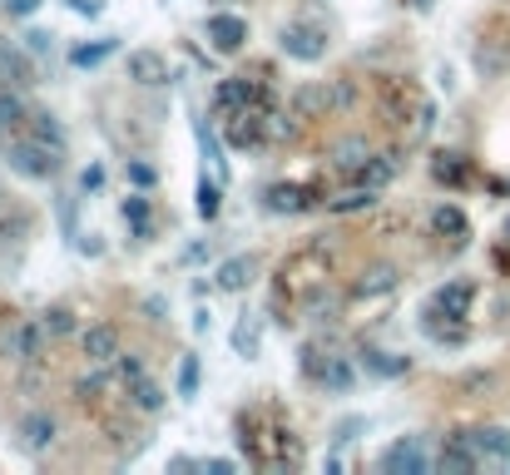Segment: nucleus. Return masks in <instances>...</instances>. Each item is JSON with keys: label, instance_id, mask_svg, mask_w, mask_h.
Returning a JSON list of instances; mask_svg holds the SVG:
<instances>
[{"label": "nucleus", "instance_id": "f257e3e1", "mask_svg": "<svg viewBox=\"0 0 510 475\" xmlns=\"http://www.w3.org/2000/svg\"><path fill=\"white\" fill-rule=\"evenodd\" d=\"M10 168L15 174H25V178H55L60 174V149L55 144H45V139H15V149H10Z\"/></svg>", "mask_w": 510, "mask_h": 475}, {"label": "nucleus", "instance_id": "f03ea898", "mask_svg": "<svg viewBox=\"0 0 510 475\" xmlns=\"http://www.w3.org/2000/svg\"><path fill=\"white\" fill-rule=\"evenodd\" d=\"M283 55L288 60H303V65H317V60L327 55V30L322 25H288L278 35Z\"/></svg>", "mask_w": 510, "mask_h": 475}, {"label": "nucleus", "instance_id": "7ed1b4c3", "mask_svg": "<svg viewBox=\"0 0 510 475\" xmlns=\"http://www.w3.org/2000/svg\"><path fill=\"white\" fill-rule=\"evenodd\" d=\"M471 302H476V282L471 278H451L446 288H437V298L427 302V312L446 317V322H461V317L471 312Z\"/></svg>", "mask_w": 510, "mask_h": 475}, {"label": "nucleus", "instance_id": "20e7f679", "mask_svg": "<svg viewBox=\"0 0 510 475\" xmlns=\"http://www.w3.org/2000/svg\"><path fill=\"white\" fill-rule=\"evenodd\" d=\"M381 470L387 475H421V470H431L427 451H421V436H401L397 446L381 456Z\"/></svg>", "mask_w": 510, "mask_h": 475}, {"label": "nucleus", "instance_id": "39448f33", "mask_svg": "<svg viewBox=\"0 0 510 475\" xmlns=\"http://www.w3.org/2000/svg\"><path fill=\"white\" fill-rule=\"evenodd\" d=\"M407 109H421L417 84H407V80H387V84H381V119L401 129V124H407Z\"/></svg>", "mask_w": 510, "mask_h": 475}, {"label": "nucleus", "instance_id": "423d86ee", "mask_svg": "<svg viewBox=\"0 0 510 475\" xmlns=\"http://www.w3.org/2000/svg\"><path fill=\"white\" fill-rule=\"evenodd\" d=\"M248 104H263V109H268V94H258V84H248V80H218V90H214L218 114H238V109H248Z\"/></svg>", "mask_w": 510, "mask_h": 475}, {"label": "nucleus", "instance_id": "0eeeda50", "mask_svg": "<svg viewBox=\"0 0 510 475\" xmlns=\"http://www.w3.org/2000/svg\"><path fill=\"white\" fill-rule=\"evenodd\" d=\"M45 322H15L10 327V337H5V356L10 362H35L40 356V347H45Z\"/></svg>", "mask_w": 510, "mask_h": 475}, {"label": "nucleus", "instance_id": "6e6552de", "mask_svg": "<svg viewBox=\"0 0 510 475\" xmlns=\"http://www.w3.org/2000/svg\"><path fill=\"white\" fill-rule=\"evenodd\" d=\"M208 40H214L218 55H238L248 45V20L238 15H208Z\"/></svg>", "mask_w": 510, "mask_h": 475}, {"label": "nucleus", "instance_id": "1a4fd4ad", "mask_svg": "<svg viewBox=\"0 0 510 475\" xmlns=\"http://www.w3.org/2000/svg\"><path fill=\"white\" fill-rule=\"evenodd\" d=\"M124 70H130V80L144 84V90H154V84H168V60L159 55V50H134V55L124 60Z\"/></svg>", "mask_w": 510, "mask_h": 475}, {"label": "nucleus", "instance_id": "9d476101", "mask_svg": "<svg viewBox=\"0 0 510 475\" xmlns=\"http://www.w3.org/2000/svg\"><path fill=\"white\" fill-rule=\"evenodd\" d=\"M293 114L297 119H322L327 109H332V90H327V84H317V80H307V84H297L293 90Z\"/></svg>", "mask_w": 510, "mask_h": 475}, {"label": "nucleus", "instance_id": "9b49d317", "mask_svg": "<svg viewBox=\"0 0 510 475\" xmlns=\"http://www.w3.org/2000/svg\"><path fill=\"white\" fill-rule=\"evenodd\" d=\"M397 282H401V268H397V262H371L362 278L352 282V298H387Z\"/></svg>", "mask_w": 510, "mask_h": 475}, {"label": "nucleus", "instance_id": "f8f14e48", "mask_svg": "<svg viewBox=\"0 0 510 475\" xmlns=\"http://www.w3.org/2000/svg\"><path fill=\"white\" fill-rule=\"evenodd\" d=\"M55 436H60V426H55V416H50V411H25V416H20V441H25L30 451L55 446Z\"/></svg>", "mask_w": 510, "mask_h": 475}, {"label": "nucleus", "instance_id": "ddd939ff", "mask_svg": "<svg viewBox=\"0 0 510 475\" xmlns=\"http://www.w3.org/2000/svg\"><path fill=\"white\" fill-rule=\"evenodd\" d=\"M253 278H258V262H253V258H228V262H218L214 288L218 292H248Z\"/></svg>", "mask_w": 510, "mask_h": 475}, {"label": "nucleus", "instance_id": "4468645a", "mask_svg": "<svg viewBox=\"0 0 510 475\" xmlns=\"http://www.w3.org/2000/svg\"><path fill=\"white\" fill-rule=\"evenodd\" d=\"M397 174H401V154L387 149V154H371L367 164L357 168V184H367V188H377V194H381V188H387Z\"/></svg>", "mask_w": 510, "mask_h": 475}, {"label": "nucleus", "instance_id": "2eb2a0df", "mask_svg": "<svg viewBox=\"0 0 510 475\" xmlns=\"http://www.w3.org/2000/svg\"><path fill=\"white\" fill-rule=\"evenodd\" d=\"M84 356H90V366H110L114 356H120V332L114 327H90L84 332Z\"/></svg>", "mask_w": 510, "mask_h": 475}, {"label": "nucleus", "instance_id": "dca6fc26", "mask_svg": "<svg viewBox=\"0 0 510 475\" xmlns=\"http://www.w3.org/2000/svg\"><path fill=\"white\" fill-rule=\"evenodd\" d=\"M367 158H371V144L362 139V134H347V139L332 144V168H337V174H352L357 178V168H362Z\"/></svg>", "mask_w": 510, "mask_h": 475}, {"label": "nucleus", "instance_id": "f3484780", "mask_svg": "<svg viewBox=\"0 0 510 475\" xmlns=\"http://www.w3.org/2000/svg\"><path fill=\"white\" fill-rule=\"evenodd\" d=\"M441 470H476L481 466V451L471 446V436H451L441 446V461H437Z\"/></svg>", "mask_w": 510, "mask_h": 475}, {"label": "nucleus", "instance_id": "a211bd4d", "mask_svg": "<svg viewBox=\"0 0 510 475\" xmlns=\"http://www.w3.org/2000/svg\"><path fill=\"white\" fill-rule=\"evenodd\" d=\"M466 436H471V446L481 451V461H486V456L510 461V431H505V426H481V431H466Z\"/></svg>", "mask_w": 510, "mask_h": 475}, {"label": "nucleus", "instance_id": "6ab92c4d", "mask_svg": "<svg viewBox=\"0 0 510 475\" xmlns=\"http://www.w3.org/2000/svg\"><path fill=\"white\" fill-rule=\"evenodd\" d=\"M263 198H268V214H303V208L313 204L307 188H297V184H273Z\"/></svg>", "mask_w": 510, "mask_h": 475}, {"label": "nucleus", "instance_id": "aec40b11", "mask_svg": "<svg viewBox=\"0 0 510 475\" xmlns=\"http://www.w3.org/2000/svg\"><path fill=\"white\" fill-rule=\"evenodd\" d=\"M505 65H510V40H491V45H476V70H481L486 80H496V75H505Z\"/></svg>", "mask_w": 510, "mask_h": 475}, {"label": "nucleus", "instance_id": "412c9836", "mask_svg": "<svg viewBox=\"0 0 510 475\" xmlns=\"http://www.w3.org/2000/svg\"><path fill=\"white\" fill-rule=\"evenodd\" d=\"M431 228H437L441 238H456V242L471 238V223H466V214H461L456 204H441L437 214H431Z\"/></svg>", "mask_w": 510, "mask_h": 475}, {"label": "nucleus", "instance_id": "4be33fe9", "mask_svg": "<svg viewBox=\"0 0 510 475\" xmlns=\"http://www.w3.org/2000/svg\"><path fill=\"white\" fill-rule=\"evenodd\" d=\"M327 208H332V214H371V208H377V188L357 184V188H347V194H337Z\"/></svg>", "mask_w": 510, "mask_h": 475}, {"label": "nucleus", "instance_id": "5701e85b", "mask_svg": "<svg viewBox=\"0 0 510 475\" xmlns=\"http://www.w3.org/2000/svg\"><path fill=\"white\" fill-rule=\"evenodd\" d=\"M130 406L144 411V416H154V411H164V386L149 382V376H140V382L130 386Z\"/></svg>", "mask_w": 510, "mask_h": 475}, {"label": "nucleus", "instance_id": "b1692460", "mask_svg": "<svg viewBox=\"0 0 510 475\" xmlns=\"http://www.w3.org/2000/svg\"><path fill=\"white\" fill-rule=\"evenodd\" d=\"M218 208H223V188H218V178H198V218H204V223H214L218 218Z\"/></svg>", "mask_w": 510, "mask_h": 475}, {"label": "nucleus", "instance_id": "393cba45", "mask_svg": "<svg viewBox=\"0 0 510 475\" xmlns=\"http://www.w3.org/2000/svg\"><path fill=\"white\" fill-rule=\"evenodd\" d=\"M362 366L371 376H401L411 362H407V356H391V352H362Z\"/></svg>", "mask_w": 510, "mask_h": 475}, {"label": "nucleus", "instance_id": "a878e982", "mask_svg": "<svg viewBox=\"0 0 510 475\" xmlns=\"http://www.w3.org/2000/svg\"><path fill=\"white\" fill-rule=\"evenodd\" d=\"M110 55H114V40H94V45H80L70 60H74L80 70H94L100 60H110Z\"/></svg>", "mask_w": 510, "mask_h": 475}, {"label": "nucleus", "instance_id": "bb28decb", "mask_svg": "<svg viewBox=\"0 0 510 475\" xmlns=\"http://www.w3.org/2000/svg\"><path fill=\"white\" fill-rule=\"evenodd\" d=\"M431 174H437V184H461V178H466V164H461V154H437V164H431Z\"/></svg>", "mask_w": 510, "mask_h": 475}, {"label": "nucleus", "instance_id": "cd10ccee", "mask_svg": "<svg viewBox=\"0 0 510 475\" xmlns=\"http://www.w3.org/2000/svg\"><path fill=\"white\" fill-rule=\"evenodd\" d=\"M30 119H35V139H45V144H55V149H65V129H60L55 124V114H30Z\"/></svg>", "mask_w": 510, "mask_h": 475}, {"label": "nucleus", "instance_id": "c85d7f7f", "mask_svg": "<svg viewBox=\"0 0 510 475\" xmlns=\"http://www.w3.org/2000/svg\"><path fill=\"white\" fill-rule=\"evenodd\" d=\"M40 322H45L50 337H70V332H74V312H70V308H50Z\"/></svg>", "mask_w": 510, "mask_h": 475}, {"label": "nucleus", "instance_id": "c756f323", "mask_svg": "<svg viewBox=\"0 0 510 475\" xmlns=\"http://www.w3.org/2000/svg\"><path fill=\"white\" fill-rule=\"evenodd\" d=\"M20 119H25V100L0 90V129H5V124H20Z\"/></svg>", "mask_w": 510, "mask_h": 475}, {"label": "nucleus", "instance_id": "7c9ffc66", "mask_svg": "<svg viewBox=\"0 0 510 475\" xmlns=\"http://www.w3.org/2000/svg\"><path fill=\"white\" fill-rule=\"evenodd\" d=\"M327 90H332V109H352L357 104V80H327Z\"/></svg>", "mask_w": 510, "mask_h": 475}, {"label": "nucleus", "instance_id": "2f4dec72", "mask_svg": "<svg viewBox=\"0 0 510 475\" xmlns=\"http://www.w3.org/2000/svg\"><path fill=\"white\" fill-rule=\"evenodd\" d=\"M293 134H297V114L268 109V139H293Z\"/></svg>", "mask_w": 510, "mask_h": 475}, {"label": "nucleus", "instance_id": "473e14b6", "mask_svg": "<svg viewBox=\"0 0 510 475\" xmlns=\"http://www.w3.org/2000/svg\"><path fill=\"white\" fill-rule=\"evenodd\" d=\"M431 124H437V104H431V100H421V109L411 114V139H427V134H431Z\"/></svg>", "mask_w": 510, "mask_h": 475}, {"label": "nucleus", "instance_id": "72a5a7b5", "mask_svg": "<svg viewBox=\"0 0 510 475\" xmlns=\"http://www.w3.org/2000/svg\"><path fill=\"white\" fill-rule=\"evenodd\" d=\"M124 218L134 223V233L140 238H149V204L144 198H124Z\"/></svg>", "mask_w": 510, "mask_h": 475}, {"label": "nucleus", "instance_id": "f704fd0d", "mask_svg": "<svg viewBox=\"0 0 510 475\" xmlns=\"http://www.w3.org/2000/svg\"><path fill=\"white\" fill-rule=\"evenodd\" d=\"M178 396H198V356H184L178 366Z\"/></svg>", "mask_w": 510, "mask_h": 475}, {"label": "nucleus", "instance_id": "c9c22d12", "mask_svg": "<svg viewBox=\"0 0 510 475\" xmlns=\"http://www.w3.org/2000/svg\"><path fill=\"white\" fill-rule=\"evenodd\" d=\"M104 386H110V376H104V372H90V376H80V382H74V396H80V401H94Z\"/></svg>", "mask_w": 510, "mask_h": 475}, {"label": "nucleus", "instance_id": "e433bc0d", "mask_svg": "<svg viewBox=\"0 0 510 475\" xmlns=\"http://www.w3.org/2000/svg\"><path fill=\"white\" fill-rule=\"evenodd\" d=\"M114 372H120V382L124 386H134V382H140V376H144V362H140V356H114Z\"/></svg>", "mask_w": 510, "mask_h": 475}, {"label": "nucleus", "instance_id": "4c0bfd02", "mask_svg": "<svg viewBox=\"0 0 510 475\" xmlns=\"http://www.w3.org/2000/svg\"><path fill=\"white\" fill-rule=\"evenodd\" d=\"M233 347H238L243 356H253V352H258V327H253V322H243L238 332H233Z\"/></svg>", "mask_w": 510, "mask_h": 475}, {"label": "nucleus", "instance_id": "58836bf2", "mask_svg": "<svg viewBox=\"0 0 510 475\" xmlns=\"http://www.w3.org/2000/svg\"><path fill=\"white\" fill-rule=\"evenodd\" d=\"M0 70H15V75L30 84V65H25V60L15 55V50H5V45H0Z\"/></svg>", "mask_w": 510, "mask_h": 475}, {"label": "nucleus", "instance_id": "ea45409f", "mask_svg": "<svg viewBox=\"0 0 510 475\" xmlns=\"http://www.w3.org/2000/svg\"><path fill=\"white\" fill-rule=\"evenodd\" d=\"M50 45H55V40H50L45 30H30V35H25V50H30V55H45Z\"/></svg>", "mask_w": 510, "mask_h": 475}, {"label": "nucleus", "instance_id": "a19ab883", "mask_svg": "<svg viewBox=\"0 0 510 475\" xmlns=\"http://www.w3.org/2000/svg\"><path fill=\"white\" fill-rule=\"evenodd\" d=\"M100 184H104V168H100V164H90V168L80 174V188H84V194H94Z\"/></svg>", "mask_w": 510, "mask_h": 475}, {"label": "nucleus", "instance_id": "79ce46f5", "mask_svg": "<svg viewBox=\"0 0 510 475\" xmlns=\"http://www.w3.org/2000/svg\"><path fill=\"white\" fill-rule=\"evenodd\" d=\"M65 5L74 10V15H90V20H94V15L104 10V0H65Z\"/></svg>", "mask_w": 510, "mask_h": 475}, {"label": "nucleus", "instance_id": "37998d69", "mask_svg": "<svg viewBox=\"0 0 510 475\" xmlns=\"http://www.w3.org/2000/svg\"><path fill=\"white\" fill-rule=\"evenodd\" d=\"M35 5H40V0H5V10H10V15H30Z\"/></svg>", "mask_w": 510, "mask_h": 475}, {"label": "nucleus", "instance_id": "c03bdc74", "mask_svg": "<svg viewBox=\"0 0 510 475\" xmlns=\"http://www.w3.org/2000/svg\"><path fill=\"white\" fill-rule=\"evenodd\" d=\"M130 178H134V184H154V168H144V164H130Z\"/></svg>", "mask_w": 510, "mask_h": 475}, {"label": "nucleus", "instance_id": "a18cd8bd", "mask_svg": "<svg viewBox=\"0 0 510 475\" xmlns=\"http://www.w3.org/2000/svg\"><path fill=\"white\" fill-rule=\"evenodd\" d=\"M204 470H214V475H228V470H233V461H204Z\"/></svg>", "mask_w": 510, "mask_h": 475}, {"label": "nucleus", "instance_id": "49530a36", "mask_svg": "<svg viewBox=\"0 0 510 475\" xmlns=\"http://www.w3.org/2000/svg\"><path fill=\"white\" fill-rule=\"evenodd\" d=\"M505 238H510V223H505Z\"/></svg>", "mask_w": 510, "mask_h": 475}]
</instances>
